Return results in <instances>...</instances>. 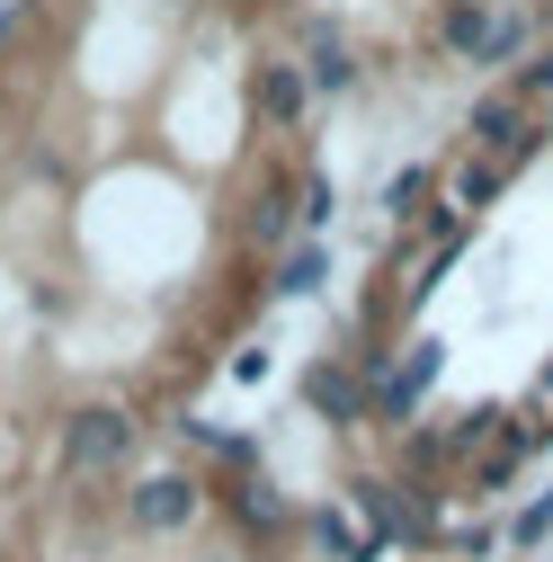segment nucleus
<instances>
[{"label":"nucleus","instance_id":"f257e3e1","mask_svg":"<svg viewBox=\"0 0 553 562\" xmlns=\"http://www.w3.org/2000/svg\"><path fill=\"white\" fill-rule=\"evenodd\" d=\"M125 456H134V419L116 402H90L63 419V482H108Z\"/></svg>","mask_w":553,"mask_h":562},{"label":"nucleus","instance_id":"f03ea898","mask_svg":"<svg viewBox=\"0 0 553 562\" xmlns=\"http://www.w3.org/2000/svg\"><path fill=\"white\" fill-rule=\"evenodd\" d=\"M196 509H205V482L196 473H144L125 491V527L134 536H179V527H196Z\"/></svg>","mask_w":553,"mask_h":562},{"label":"nucleus","instance_id":"7ed1b4c3","mask_svg":"<svg viewBox=\"0 0 553 562\" xmlns=\"http://www.w3.org/2000/svg\"><path fill=\"white\" fill-rule=\"evenodd\" d=\"M304 393H313V411H321V419H339V429H349V419H366V384H358L349 367H313V384H304Z\"/></svg>","mask_w":553,"mask_h":562},{"label":"nucleus","instance_id":"20e7f679","mask_svg":"<svg viewBox=\"0 0 553 562\" xmlns=\"http://www.w3.org/2000/svg\"><path fill=\"white\" fill-rule=\"evenodd\" d=\"M492 36H500V19L482 10V0H455V10H447V45H455V54L492 63Z\"/></svg>","mask_w":553,"mask_h":562},{"label":"nucleus","instance_id":"39448f33","mask_svg":"<svg viewBox=\"0 0 553 562\" xmlns=\"http://www.w3.org/2000/svg\"><path fill=\"white\" fill-rule=\"evenodd\" d=\"M259 108H268L276 125H295V108H304V81L286 72V63H268V72H259Z\"/></svg>","mask_w":553,"mask_h":562},{"label":"nucleus","instance_id":"423d86ee","mask_svg":"<svg viewBox=\"0 0 553 562\" xmlns=\"http://www.w3.org/2000/svg\"><path fill=\"white\" fill-rule=\"evenodd\" d=\"M349 81H358L349 45H339V36H313V90H349Z\"/></svg>","mask_w":553,"mask_h":562},{"label":"nucleus","instance_id":"0eeeda50","mask_svg":"<svg viewBox=\"0 0 553 562\" xmlns=\"http://www.w3.org/2000/svg\"><path fill=\"white\" fill-rule=\"evenodd\" d=\"M313 536H321L330 553H349V562H375V544H366V536H358L349 518H339V509H321V518H313Z\"/></svg>","mask_w":553,"mask_h":562},{"label":"nucleus","instance_id":"6e6552de","mask_svg":"<svg viewBox=\"0 0 553 562\" xmlns=\"http://www.w3.org/2000/svg\"><path fill=\"white\" fill-rule=\"evenodd\" d=\"M313 286H321V250H295L286 277H276V295H313Z\"/></svg>","mask_w":553,"mask_h":562},{"label":"nucleus","instance_id":"1a4fd4ad","mask_svg":"<svg viewBox=\"0 0 553 562\" xmlns=\"http://www.w3.org/2000/svg\"><path fill=\"white\" fill-rule=\"evenodd\" d=\"M241 518H250V527H286V501H276L268 482H250V491H241Z\"/></svg>","mask_w":553,"mask_h":562},{"label":"nucleus","instance_id":"9d476101","mask_svg":"<svg viewBox=\"0 0 553 562\" xmlns=\"http://www.w3.org/2000/svg\"><path fill=\"white\" fill-rule=\"evenodd\" d=\"M544 527H553V491H544V501H527V509H518L509 544H544Z\"/></svg>","mask_w":553,"mask_h":562},{"label":"nucleus","instance_id":"9b49d317","mask_svg":"<svg viewBox=\"0 0 553 562\" xmlns=\"http://www.w3.org/2000/svg\"><path fill=\"white\" fill-rule=\"evenodd\" d=\"M492 188H500V170H464L455 179V205H492Z\"/></svg>","mask_w":553,"mask_h":562},{"label":"nucleus","instance_id":"f8f14e48","mask_svg":"<svg viewBox=\"0 0 553 562\" xmlns=\"http://www.w3.org/2000/svg\"><path fill=\"white\" fill-rule=\"evenodd\" d=\"M330 205H339V196H330V179H313V188H304V224H313V233L330 224Z\"/></svg>","mask_w":553,"mask_h":562},{"label":"nucleus","instance_id":"ddd939ff","mask_svg":"<svg viewBox=\"0 0 553 562\" xmlns=\"http://www.w3.org/2000/svg\"><path fill=\"white\" fill-rule=\"evenodd\" d=\"M420 188H429V179H420V170H402V179H393V188H384V205H393V215H410V196H420Z\"/></svg>","mask_w":553,"mask_h":562},{"label":"nucleus","instance_id":"4468645a","mask_svg":"<svg viewBox=\"0 0 553 562\" xmlns=\"http://www.w3.org/2000/svg\"><path fill=\"white\" fill-rule=\"evenodd\" d=\"M527 90H553V63H535V72H527Z\"/></svg>","mask_w":553,"mask_h":562}]
</instances>
